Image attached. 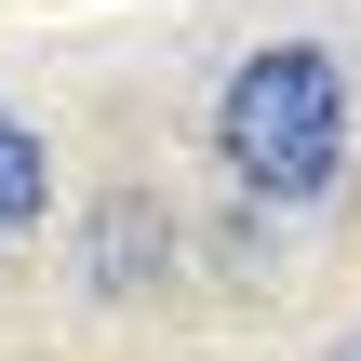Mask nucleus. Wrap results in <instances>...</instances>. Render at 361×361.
Here are the masks:
<instances>
[{
    "mask_svg": "<svg viewBox=\"0 0 361 361\" xmlns=\"http://www.w3.org/2000/svg\"><path fill=\"white\" fill-rule=\"evenodd\" d=\"M214 134H228V174H241L255 201H322L335 161H348V94H335L322 54H255V67L228 80Z\"/></svg>",
    "mask_w": 361,
    "mask_h": 361,
    "instance_id": "obj_1",
    "label": "nucleus"
},
{
    "mask_svg": "<svg viewBox=\"0 0 361 361\" xmlns=\"http://www.w3.org/2000/svg\"><path fill=\"white\" fill-rule=\"evenodd\" d=\"M40 188H54V174H40V134H27V121H0V241L40 214Z\"/></svg>",
    "mask_w": 361,
    "mask_h": 361,
    "instance_id": "obj_2",
    "label": "nucleus"
},
{
    "mask_svg": "<svg viewBox=\"0 0 361 361\" xmlns=\"http://www.w3.org/2000/svg\"><path fill=\"white\" fill-rule=\"evenodd\" d=\"M335 361H361V335H348V348H335Z\"/></svg>",
    "mask_w": 361,
    "mask_h": 361,
    "instance_id": "obj_3",
    "label": "nucleus"
}]
</instances>
